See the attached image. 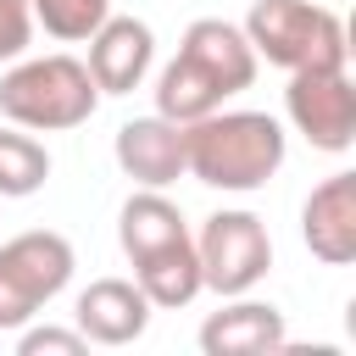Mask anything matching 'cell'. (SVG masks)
I'll use <instances>...</instances> for the list:
<instances>
[{
  "instance_id": "6da1fadb",
  "label": "cell",
  "mask_w": 356,
  "mask_h": 356,
  "mask_svg": "<svg viewBox=\"0 0 356 356\" xmlns=\"http://www.w3.org/2000/svg\"><path fill=\"white\" fill-rule=\"evenodd\" d=\"M289 156V139L278 117L267 111H206L184 122V172L200 178L206 189L222 195H250L261 189Z\"/></svg>"
},
{
  "instance_id": "7a4b0ae2",
  "label": "cell",
  "mask_w": 356,
  "mask_h": 356,
  "mask_svg": "<svg viewBox=\"0 0 356 356\" xmlns=\"http://www.w3.org/2000/svg\"><path fill=\"white\" fill-rule=\"evenodd\" d=\"M100 106V89L78 56H17V67L0 78V117L28 134H61L89 122Z\"/></svg>"
},
{
  "instance_id": "3957f363",
  "label": "cell",
  "mask_w": 356,
  "mask_h": 356,
  "mask_svg": "<svg viewBox=\"0 0 356 356\" xmlns=\"http://www.w3.org/2000/svg\"><path fill=\"white\" fill-rule=\"evenodd\" d=\"M245 39H250L256 61H273L284 72L350 61V39H345L339 11L312 6V0H256L245 17Z\"/></svg>"
},
{
  "instance_id": "277c9868",
  "label": "cell",
  "mask_w": 356,
  "mask_h": 356,
  "mask_svg": "<svg viewBox=\"0 0 356 356\" xmlns=\"http://www.w3.org/2000/svg\"><path fill=\"white\" fill-rule=\"evenodd\" d=\"M72 245L56 228H28L0 245V328H22L72 284Z\"/></svg>"
},
{
  "instance_id": "5b68a950",
  "label": "cell",
  "mask_w": 356,
  "mask_h": 356,
  "mask_svg": "<svg viewBox=\"0 0 356 356\" xmlns=\"http://www.w3.org/2000/svg\"><path fill=\"white\" fill-rule=\"evenodd\" d=\"M200 284L217 295H250L273 267V234L256 211H211L195 234Z\"/></svg>"
},
{
  "instance_id": "8992f818",
  "label": "cell",
  "mask_w": 356,
  "mask_h": 356,
  "mask_svg": "<svg viewBox=\"0 0 356 356\" xmlns=\"http://www.w3.org/2000/svg\"><path fill=\"white\" fill-rule=\"evenodd\" d=\"M284 111H289L295 134L312 139V150L345 156L356 145V89H350L345 67H300V72H289Z\"/></svg>"
},
{
  "instance_id": "52a82bcc",
  "label": "cell",
  "mask_w": 356,
  "mask_h": 356,
  "mask_svg": "<svg viewBox=\"0 0 356 356\" xmlns=\"http://www.w3.org/2000/svg\"><path fill=\"white\" fill-rule=\"evenodd\" d=\"M156 61V33L139 17H106L89 33V78L100 95H134Z\"/></svg>"
},
{
  "instance_id": "ba28073f",
  "label": "cell",
  "mask_w": 356,
  "mask_h": 356,
  "mask_svg": "<svg viewBox=\"0 0 356 356\" xmlns=\"http://www.w3.org/2000/svg\"><path fill=\"white\" fill-rule=\"evenodd\" d=\"M300 239L328 267H350L356 261V172H334L306 195Z\"/></svg>"
},
{
  "instance_id": "9c48e42d",
  "label": "cell",
  "mask_w": 356,
  "mask_h": 356,
  "mask_svg": "<svg viewBox=\"0 0 356 356\" xmlns=\"http://www.w3.org/2000/svg\"><path fill=\"white\" fill-rule=\"evenodd\" d=\"M117 167L139 184V189H167L184 178V122L150 111L117 128Z\"/></svg>"
},
{
  "instance_id": "30bf717a",
  "label": "cell",
  "mask_w": 356,
  "mask_h": 356,
  "mask_svg": "<svg viewBox=\"0 0 356 356\" xmlns=\"http://www.w3.org/2000/svg\"><path fill=\"white\" fill-rule=\"evenodd\" d=\"M150 300L134 278H95L78 306H72V328L89 339V345H134L145 328H150Z\"/></svg>"
},
{
  "instance_id": "8fae6325",
  "label": "cell",
  "mask_w": 356,
  "mask_h": 356,
  "mask_svg": "<svg viewBox=\"0 0 356 356\" xmlns=\"http://www.w3.org/2000/svg\"><path fill=\"white\" fill-rule=\"evenodd\" d=\"M284 345H289V328H284V312L273 300L228 295V306L200 323L206 356H267V350H284Z\"/></svg>"
},
{
  "instance_id": "7c38bea8",
  "label": "cell",
  "mask_w": 356,
  "mask_h": 356,
  "mask_svg": "<svg viewBox=\"0 0 356 356\" xmlns=\"http://www.w3.org/2000/svg\"><path fill=\"white\" fill-rule=\"evenodd\" d=\"M189 61H200L228 95H239V89H250L256 83V50H250V39H245V28H234V22H222V17H195L189 28H184V44H178Z\"/></svg>"
},
{
  "instance_id": "4fadbf2b",
  "label": "cell",
  "mask_w": 356,
  "mask_h": 356,
  "mask_svg": "<svg viewBox=\"0 0 356 356\" xmlns=\"http://www.w3.org/2000/svg\"><path fill=\"white\" fill-rule=\"evenodd\" d=\"M134 284L145 289V300H150L156 312L189 306V300L206 289V284H200L195 234H189V239H172V245H161V250H150V256H139V261H134Z\"/></svg>"
},
{
  "instance_id": "5bb4252c",
  "label": "cell",
  "mask_w": 356,
  "mask_h": 356,
  "mask_svg": "<svg viewBox=\"0 0 356 356\" xmlns=\"http://www.w3.org/2000/svg\"><path fill=\"white\" fill-rule=\"evenodd\" d=\"M117 239H122V256L139 261V256H150V250H161L172 239H189V222L161 189H139L117 211Z\"/></svg>"
},
{
  "instance_id": "9a60e30c",
  "label": "cell",
  "mask_w": 356,
  "mask_h": 356,
  "mask_svg": "<svg viewBox=\"0 0 356 356\" xmlns=\"http://www.w3.org/2000/svg\"><path fill=\"white\" fill-rule=\"evenodd\" d=\"M228 100V89L200 67V61H189L184 50L161 67V78H156V111L161 117H172V122H195V117H206V111H217Z\"/></svg>"
},
{
  "instance_id": "2e32d148",
  "label": "cell",
  "mask_w": 356,
  "mask_h": 356,
  "mask_svg": "<svg viewBox=\"0 0 356 356\" xmlns=\"http://www.w3.org/2000/svg\"><path fill=\"white\" fill-rule=\"evenodd\" d=\"M50 178V150L28 134V128H0V195L6 200H22V195H39Z\"/></svg>"
},
{
  "instance_id": "e0dca14e",
  "label": "cell",
  "mask_w": 356,
  "mask_h": 356,
  "mask_svg": "<svg viewBox=\"0 0 356 356\" xmlns=\"http://www.w3.org/2000/svg\"><path fill=\"white\" fill-rule=\"evenodd\" d=\"M28 11H33V22H39L50 39L78 44V39H89V33L111 17V0H28Z\"/></svg>"
},
{
  "instance_id": "ac0fdd59",
  "label": "cell",
  "mask_w": 356,
  "mask_h": 356,
  "mask_svg": "<svg viewBox=\"0 0 356 356\" xmlns=\"http://www.w3.org/2000/svg\"><path fill=\"white\" fill-rule=\"evenodd\" d=\"M17 350L22 356H83L89 350V339L78 334V328H56V323H44V328H28L22 323V334H17Z\"/></svg>"
},
{
  "instance_id": "d6986e66",
  "label": "cell",
  "mask_w": 356,
  "mask_h": 356,
  "mask_svg": "<svg viewBox=\"0 0 356 356\" xmlns=\"http://www.w3.org/2000/svg\"><path fill=\"white\" fill-rule=\"evenodd\" d=\"M33 39V11L28 0H0V61H17Z\"/></svg>"
}]
</instances>
